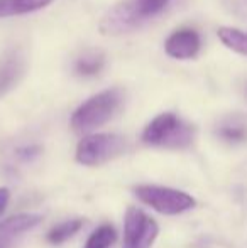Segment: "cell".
Returning <instances> with one entry per match:
<instances>
[{"label":"cell","mask_w":247,"mask_h":248,"mask_svg":"<svg viewBox=\"0 0 247 248\" xmlns=\"http://www.w3.org/2000/svg\"><path fill=\"white\" fill-rule=\"evenodd\" d=\"M124 93L119 88H109L83 101L71 115V127L75 132H90L102 127L119 111Z\"/></svg>","instance_id":"cell-1"},{"label":"cell","mask_w":247,"mask_h":248,"mask_svg":"<svg viewBox=\"0 0 247 248\" xmlns=\"http://www.w3.org/2000/svg\"><path fill=\"white\" fill-rule=\"evenodd\" d=\"M195 139V128L175 113H161L142 132V142L154 147L186 149Z\"/></svg>","instance_id":"cell-2"},{"label":"cell","mask_w":247,"mask_h":248,"mask_svg":"<svg viewBox=\"0 0 247 248\" xmlns=\"http://www.w3.org/2000/svg\"><path fill=\"white\" fill-rule=\"evenodd\" d=\"M127 142L117 134H92L86 135L76 145L75 157L83 166H102L115 157L122 155Z\"/></svg>","instance_id":"cell-3"},{"label":"cell","mask_w":247,"mask_h":248,"mask_svg":"<svg viewBox=\"0 0 247 248\" xmlns=\"http://www.w3.org/2000/svg\"><path fill=\"white\" fill-rule=\"evenodd\" d=\"M135 196L141 199L144 204L151 206L154 211L161 215H181L190 211L197 206L193 196H190L185 191L173 189L166 186H154V184H142L134 189Z\"/></svg>","instance_id":"cell-4"},{"label":"cell","mask_w":247,"mask_h":248,"mask_svg":"<svg viewBox=\"0 0 247 248\" xmlns=\"http://www.w3.org/2000/svg\"><path fill=\"white\" fill-rule=\"evenodd\" d=\"M159 235V226L139 208H129L124 219L122 248H151Z\"/></svg>","instance_id":"cell-5"},{"label":"cell","mask_w":247,"mask_h":248,"mask_svg":"<svg viewBox=\"0 0 247 248\" xmlns=\"http://www.w3.org/2000/svg\"><path fill=\"white\" fill-rule=\"evenodd\" d=\"M201 46L200 34L193 29H180L168 37L165 49L175 59H191L198 54Z\"/></svg>","instance_id":"cell-6"},{"label":"cell","mask_w":247,"mask_h":248,"mask_svg":"<svg viewBox=\"0 0 247 248\" xmlns=\"http://www.w3.org/2000/svg\"><path fill=\"white\" fill-rule=\"evenodd\" d=\"M26 71V61L19 51H9L0 59V98L9 93Z\"/></svg>","instance_id":"cell-7"},{"label":"cell","mask_w":247,"mask_h":248,"mask_svg":"<svg viewBox=\"0 0 247 248\" xmlns=\"http://www.w3.org/2000/svg\"><path fill=\"white\" fill-rule=\"evenodd\" d=\"M43 221V216L36 213H20V215L10 216L0 223V247L10 243L14 238L22 235L24 232L36 228Z\"/></svg>","instance_id":"cell-8"},{"label":"cell","mask_w":247,"mask_h":248,"mask_svg":"<svg viewBox=\"0 0 247 248\" xmlns=\"http://www.w3.org/2000/svg\"><path fill=\"white\" fill-rule=\"evenodd\" d=\"M54 0H0V17L22 16L51 5Z\"/></svg>","instance_id":"cell-9"},{"label":"cell","mask_w":247,"mask_h":248,"mask_svg":"<svg viewBox=\"0 0 247 248\" xmlns=\"http://www.w3.org/2000/svg\"><path fill=\"white\" fill-rule=\"evenodd\" d=\"M83 226V219L80 218H73V219H66V221L56 225L54 228L49 230L48 233V242L51 245H61L66 240H69L71 236H75L76 233L82 230Z\"/></svg>","instance_id":"cell-10"},{"label":"cell","mask_w":247,"mask_h":248,"mask_svg":"<svg viewBox=\"0 0 247 248\" xmlns=\"http://www.w3.org/2000/svg\"><path fill=\"white\" fill-rule=\"evenodd\" d=\"M218 37L229 49L247 56V32L232 29V27H220L218 29Z\"/></svg>","instance_id":"cell-11"},{"label":"cell","mask_w":247,"mask_h":248,"mask_svg":"<svg viewBox=\"0 0 247 248\" xmlns=\"http://www.w3.org/2000/svg\"><path fill=\"white\" fill-rule=\"evenodd\" d=\"M105 64V58L102 52H88L76 61L75 69L80 76H95L102 71Z\"/></svg>","instance_id":"cell-12"},{"label":"cell","mask_w":247,"mask_h":248,"mask_svg":"<svg viewBox=\"0 0 247 248\" xmlns=\"http://www.w3.org/2000/svg\"><path fill=\"white\" fill-rule=\"evenodd\" d=\"M117 240V232L112 225L105 223V225L99 226L95 232L90 235L86 240L85 248H110Z\"/></svg>","instance_id":"cell-13"},{"label":"cell","mask_w":247,"mask_h":248,"mask_svg":"<svg viewBox=\"0 0 247 248\" xmlns=\"http://www.w3.org/2000/svg\"><path fill=\"white\" fill-rule=\"evenodd\" d=\"M131 5L134 7L139 20H144L148 17L158 16L159 12L165 10V7L169 3V0H129Z\"/></svg>","instance_id":"cell-14"},{"label":"cell","mask_w":247,"mask_h":248,"mask_svg":"<svg viewBox=\"0 0 247 248\" xmlns=\"http://www.w3.org/2000/svg\"><path fill=\"white\" fill-rule=\"evenodd\" d=\"M218 135L224 139L225 142L231 144H237V142H244L247 139V127L241 122H224L218 127Z\"/></svg>","instance_id":"cell-15"},{"label":"cell","mask_w":247,"mask_h":248,"mask_svg":"<svg viewBox=\"0 0 247 248\" xmlns=\"http://www.w3.org/2000/svg\"><path fill=\"white\" fill-rule=\"evenodd\" d=\"M9 199H10V191L7 189V187H0V216L5 213Z\"/></svg>","instance_id":"cell-16"}]
</instances>
